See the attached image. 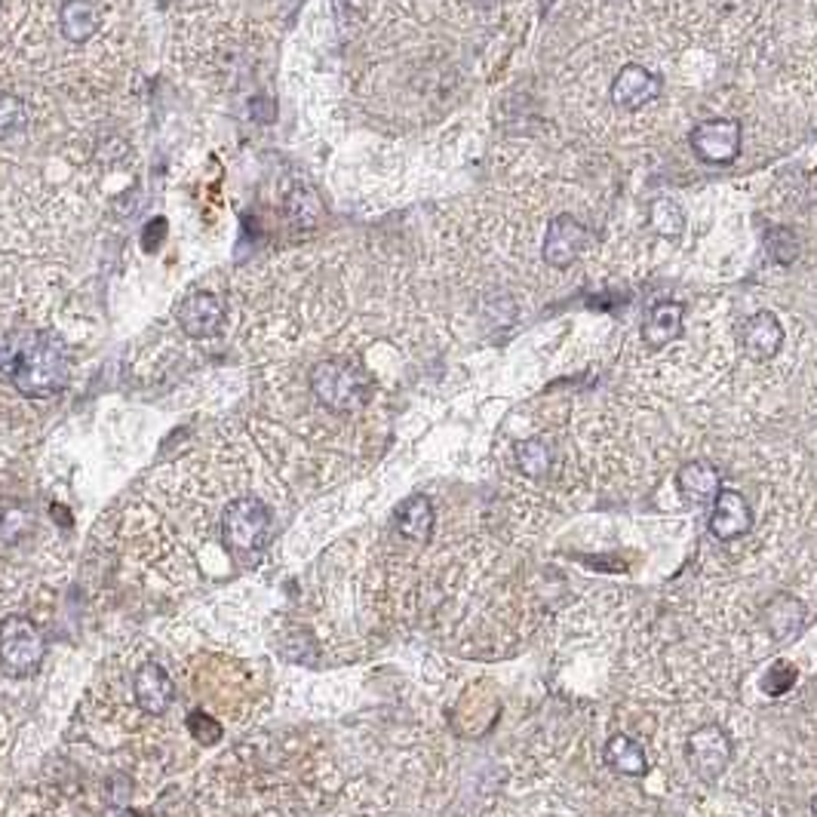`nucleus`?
Returning a JSON list of instances; mask_svg holds the SVG:
<instances>
[{"label": "nucleus", "mask_w": 817, "mask_h": 817, "mask_svg": "<svg viewBox=\"0 0 817 817\" xmlns=\"http://www.w3.org/2000/svg\"><path fill=\"white\" fill-rule=\"evenodd\" d=\"M0 375L29 400L56 397L71 381V354L62 338L41 329L7 335L0 342Z\"/></svg>", "instance_id": "3"}, {"label": "nucleus", "mask_w": 817, "mask_h": 817, "mask_svg": "<svg viewBox=\"0 0 817 817\" xmlns=\"http://www.w3.org/2000/svg\"><path fill=\"white\" fill-rule=\"evenodd\" d=\"M224 317V298L219 292H197L179 311V323L191 338H209L219 333Z\"/></svg>", "instance_id": "12"}, {"label": "nucleus", "mask_w": 817, "mask_h": 817, "mask_svg": "<svg viewBox=\"0 0 817 817\" xmlns=\"http://www.w3.org/2000/svg\"><path fill=\"white\" fill-rule=\"evenodd\" d=\"M59 25H62V34L69 38L71 43H86L93 34H96L98 25V13L93 0H69L59 13Z\"/></svg>", "instance_id": "17"}, {"label": "nucleus", "mask_w": 817, "mask_h": 817, "mask_svg": "<svg viewBox=\"0 0 817 817\" xmlns=\"http://www.w3.org/2000/svg\"><path fill=\"white\" fill-rule=\"evenodd\" d=\"M433 523H437V513H433V504L425 495H412L394 511V528L400 532V538H406L409 544H418V547H425L430 541Z\"/></svg>", "instance_id": "13"}, {"label": "nucleus", "mask_w": 817, "mask_h": 817, "mask_svg": "<svg viewBox=\"0 0 817 817\" xmlns=\"http://www.w3.org/2000/svg\"><path fill=\"white\" fill-rule=\"evenodd\" d=\"M732 762V737L722 725H701L689 737V765L701 781H716Z\"/></svg>", "instance_id": "7"}, {"label": "nucleus", "mask_w": 817, "mask_h": 817, "mask_svg": "<svg viewBox=\"0 0 817 817\" xmlns=\"http://www.w3.org/2000/svg\"><path fill=\"white\" fill-rule=\"evenodd\" d=\"M661 86H664L661 74H654L646 65H624L611 81L609 96L624 112H639L661 96Z\"/></svg>", "instance_id": "8"}, {"label": "nucleus", "mask_w": 817, "mask_h": 817, "mask_svg": "<svg viewBox=\"0 0 817 817\" xmlns=\"http://www.w3.org/2000/svg\"><path fill=\"white\" fill-rule=\"evenodd\" d=\"M307 388L320 402V409H326L329 416H357L373 397V378L360 363L333 357V360H320L311 369Z\"/></svg>", "instance_id": "4"}, {"label": "nucleus", "mask_w": 817, "mask_h": 817, "mask_svg": "<svg viewBox=\"0 0 817 817\" xmlns=\"http://www.w3.org/2000/svg\"><path fill=\"white\" fill-rule=\"evenodd\" d=\"M606 762H609L618 775L627 777H642L649 772L646 750L639 747L633 737H627V734H615L609 744H606Z\"/></svg>", "instance_id": "18"}, {"label": "nucleus", "mask_w": 817, "mask_h": 817, "mask_svg": "<svg viewBox=\"0 0 817 817\" xmlns=\"http://www.w3.org/2000/svg\"><path fill=\"white\" fill-rule=\"evenodd\" d=\"M25 124V105L19 96H0V136H10Z\"/></svg>", "instance_id": "22"}, {"label": "nucleus", "mask_w": 817, "mask_h": 817, "mask_svg": "<svg viewBox=\"0 0 817 817\" xmlns=\"http://www.w3.org/2000/svg\"><path fill=\"white\" fill-rule=\"evenodd\" d=\"M793 682H796V670L789 664H784V661H777V664L768 670V677H765L762 685H765V692L768 694H784Z\"/></svg>", "instance_id": "23"}, {"label": "nucleus", "mask_w": 817, "mask_h": 817, "mask_svg": "<svg viewBox=\"0 0 817 817\" xmlns=\"http://www.w3.org/2000/svg\"><path fill=\"white\" fill-rule=\"evenodd\" d=\"M741 139H744V129L737 121H729V117H716V121H704L692 129V142L694 154L706 160V164H734L741 157Z\"/></svg>", "instance_id": "6"}, {"label": "nucleus", "mask_w": 817, "mask_h": 817, "mask_svg": "<svg viewBox=\"0 0 817 817\" xmlns=\"http://www.w3.org/2000/svg\"><path fill=\"white\" fill-rule=\"evenodd\" d=\"M584 243H587V228H584L575 216H556L547 224V234H544V262L551 268H568L582 255Z\"/></svg>", "instance_id": "9"}, {"label": "nucleus", "mask_w": 817, "mask_h": 817, "mask_svg": "<svg viewBox=\"0 0 817 817\" xmlns=\"http://www.w3.org/2000/svg\"><path fill=\"white\" fill-rule=\"evenodd\" d=\"M811 815L817 817V796H815V799H811Z\"/></svg>", "instance_id": "24"}, {"label": "nucleus", "mask_w": 817, "mask_h": 817, "mask_svg": "<svg viewBox=\"0 0 817 817\" xmlns=\"http://www.w3.org/2000/svg\"><path fill=\"white\" fill-rule=\"evenodd\" d=\"M283 485L243 461L160 471L117 513V559L154 594L179 596L262 566L280 532Z\"/></svg>", "instance_id": "1"}, {"label": "nucleus", "mask_w": 817, "mask_h": 817, "mask_svg": "<svg viewBox=\"0 0 817 817\" xmlns=\"http://www.w3.org/2000/svg\"><path fill=\"white\" fill-rule=\"evenodd\" d=\"M649 224L654 234L667 237V240H677L685 231V212L677 200L670 197H658L649 207Z\"/></svg>", "instance_id": "20"}, {"label": "nucleus", "mask_w": 817, "mask_h": 817, "mask_svg": "<svg viewBox=\"0 0 817 817\" xmlns=\"http://www.w3.org/2000/svg\"><path fill=\"white\" fill-rule=\"evenodd\" d=\"M516 464L526 473L528 480H544L554 468V449L544 437H532L516 446Z\"/></svg>", "instance_id": "19"}, {"label": "nucleus", "mask_w": 817, "mask_h": 817, "mask_svg": "<svg viewBox=\"0 0 817 817\" xmlns=\"http://www.w3.org/2000/svg\"><path fill=\"white\" fill-rule=\"evenodd\" d=\"M720 471L710 461H689L677 473L679 495L685 501H694V504H706V501L716 499L720 495Z\"/></svg>", "instance_id": "15"}, {"label": "nucleus", "mask_w": 817, "mask_h": 817, "mask_svg": "<svg viewBox=\"0 0 817 817\" xmlns=\"http://www.w3.org/2000/svg\"><path fill=\"white\" fill-rule=\"evenodd\" d=\"M46 661V642L34 621L7 615L0 621V673L10 679L38 677Z\"/></svg>", "instance_id": "5"}, {"label": "nucleus", "mask_w": 817, "mask_h": 817, "mask_svg": "<svg viewBox=\"0 0 817 817\" xmlns=\"http://www.w3.org/2000/svg\"><path fill=\"white\" fill-rule=\"evenodd\" d=\"M765 250L777 264H793L799 259V243H796V234L789 228H772L765 234Z\"/></svg>", "instance_id": "21"}, {"label": "nucleus", "mask_w": 817, "mask_h": 817, "mask_svg": "<svg viewBox=\"0 0 817 817\" xmlns=\"http://www.w3.org/2000/svg\"><path fill=\"white\" fill-rule=\"evenodd\" d=\"M71 516L25 476L0 473V609L59 578L71 559Z\"/></svg>", "instance_id": "2"}, {"label": "nucleus", "mask_w": 817, "mask_h": 817, "mask_svg": "<svg viewBox=\"0 0 817 817\" xmlns=\"http://www.w3.org/2000/svg\"><path fill=\"white\" fill-rule=\"evenodd\" d=\"M685 326V307L679 302H658L642 323V342L649 350H661L670 342H677Z\"/></svg>", "instance_id": "14"}, {"label": "nucleus", "mask_w": 817, "mask_h": 817, "mask_svg": "<svg viewBox=\"0 0 817 817\" xmlns=\"http://www.w3.org/2000/svg\"><path fill=\"white\" fill-rule=\"evenodd\" d=\"M765 624H768V630H772V637L775 639L796 637L805 624L803 603L787 594L775 596V599L768 603V609H765Z\"/></svg>", "instance_id": "16"}, {"label": "nucleus", "mask_w": 817, "mask_h": 817, "mask_svg": "<svg viewBox=\"0 0 817 817\" xmlns=\"http://www.w3.org/2000/svg\"><path fill=\"white\" fill-rule=\"evenodd\" d=\"M781 345H784V326H781V320L772 311H760V314L744 320V326H741V347H744V354H747L750 360H772L777 350H781Z\"/></svg>", "instance_id": "10"}, {"label": "nucleus", "mask_w": 817, "mask_h": 817, "mask_svg": "<svg viewBox=\"0 0 817 817\" xmlns=\"http://www.w3.org/2000/svg\"><path fill=\"white\" fill-rule=\"evenodd\" d=\"M750 523H753V511H750L744 495L732 492V489H720V495L713 499V513H710V532H713V538H741L744 532H750Z\"/></svg>", "instance_id": "11"}]
</instances>
